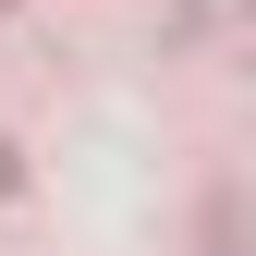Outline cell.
<instances>
[{"label": "cell", "mask_w": 256, "mask_h": 256, "mask_svg": "<svg viewBox=\"0 0 256 256\" xmlns=\"http://www.w3.org/2000/svg\"><path fill=\"white\" fill-rule=\"evenodd\" d=\"M0 196H12V146H0Z\"/></svg>", "instance_id": "2"}, {"label": "cell", "mask_w": 256, "mask_h": 256, "mask_svg": "<svg viewBox=\"0 0 256 256\" xmlns=\"http://www.w3.org/2000/svg\"><path fill=\"white\" fill-rule=\"evenodd\" d=\"M208 256H244V196H232V183L208 196Z\"/></svg>", "instance_id": "1"}]
</instances>
